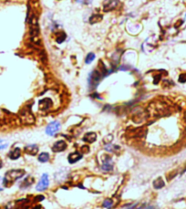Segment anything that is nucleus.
<instances>
[{
  "mask_svg": "<svg viewBox=\"0 0 186 209\" xmlns=\"http://www.w3.org/2000/svg\"><path fill=\"white\" fill-rule=\"evenodd\" d=\"M82 158V154L79 152H72L68 155V162L70 164H75Z\"/></svg>",
  "mask_w": 186,
  "mask_h": 209,
  "instance_id": "423d86ee",
  "label": "nucleus"
},
{
  "mask_svg": "<svg viewBox=\"0 0 186 209\" xmlns=\"http://www.w3.org/2000/svg\"><path fill=\"white\" fill-rule=\"evenodd\" d=\"M119 1L118 0H105L104 1V10L105 11H110L114 9L117 5H118Z\"/></svg>",
  "mask_w": 186,
  "mask_h": 209,
  "instance_id": "20e7f679",
  "label": "nucleus"
},
{
  "mask_svg": "<svg viewBox=\"0 0 186 209\" xmlns=\"http://www.w3.org/2000/svg\"><path fill=\"white\" fill-rule=\"evenodd\" d=\"M49 184V180H48V176L47 173H44V175L42 176L39 183L38 184V185H36V190L38 191H44L48 188Z\"/></svg>",
  "mask_w": 186,
  "mask_h": 209,
  "instance_id": "7ed1b4c3",
  "label": "nucleus"
},
{
  "mask_svg": "<svg viewBox=\"0 0 186 209\" xmlns=\"http://www.w3.org/2000/svg\"><path fill=\"white\" fill-rule=\"evenodd\" d=\"M25 172L23 170H12L9 171L7 176L5 177V181H8V182H14L17 179H19L20 177H22L24 176Z\"/></svg>",
  "mask_w": 186,
  "mask_h": 209,
  "instance_id": "f257e3e1",
  "label": "nucleus"
},
{
  "mask_svg": "<svg viewBox=\"0 0 186 209\" xmlns=\"http://www.w3.org/2000/svg\"><path fill=\"white\" fill-rule=\"evenodd\" d=\"M112 165H113V164H112V161L110 160V158H108L106 161H104L103 165H102L101 168H102L104 171H110L111 169L113 168Z\"/></svg>",
  "mask_w": 186,
  "mask_h": 209,
  "instance_id": "6e6552de",
  "label": "nucleus"
},
{
  "mask_svg": "<svg viewBox=\"0 0 186 209\" xmlns=\"http://www.w3.org/2000/svg\"><path fill=\"white\" fill-rule=\"evenodd\" d=\"M77 2L80 4H84V5H89L92 2V0H77Z\"/></svg>",
  "mask_w": 186,
  "mask_h": 209,
  "instance_id": "2eb2a0df",
  "label": "nucleus"
},
{
  "mask_svg": "<svg viewBox=\"0 0 186 209\" xmlns=\"http://www.w3.org/2000/svg\"><path fill=\"white\" fill-rule=\"evenodd\" d=\"M97 139V136H96V133L94 132H89L85 135L84 137V141L88 142V143H93L95 142Z\"/></svg>",
  "mask_w": 186,
  "mask_h": 209,
  "instance_id": "0eeeda50",
  "label": "nucleus"
},
{
  "mask_svg": "<svg viewBox=\"0 0 186 209\" xmlns=\"http://www.w3.org/2000/svg\"><path fill=\"white\" fill-rule=\"evenodd\" d=\"M103 205H104V207H108V208L111 207V205H112V203H111V200H109V199L105 200V202H104Z\"/></svg>",
  "mask_w": 186,
  "mask_h": 209,
  "instance_id": "4468645a",
  "label": "nucleus"
},
{
  "mask_svg": "<svg viewBox=\"0 0 186 209\" xmlns=\"http://www.w3.org/2000/svg\"><path fill=\"white\" fill-rule=\"evenodd\" d=\"M38 150H39V148L36 144H30V145L26 147L27 152L29 153V154H32V155H34V154H36V152H38Z\"/></svg>",
  "mask_w": 186,
  "mask_h": 209,
  "instance_id": "1a4fd4ad",
  "label": "nucleus"
},
{
  "mask_svg": "<svg viewBox=\"0 0 186 209\" xmlns=\"http://www.w3.org/2000/svg\"><path fill=\"white\" fill-rule=\"evenodd\" d=\"M5 183H6L5 179H3V178H1V177H0V190H2V189H3Z\"/></svg>",
  "mask_w": 186,
  "mask_h": 209,
  "instance_id": "dca6fc26",
  "label": "nucleus"
},
{
  "mask_svg": "<svg viewBox=\"0 0 186 209\" xmlns=\"http://www.w3.org/2000/svg\"><path fill=\"white\" fill-rule=\"evenodd\" d=\"M163 186H164V182L162 181L161 178H158L157 180H155L153 182V187L156 189H161Z\"/></svg>",
  "mask_w": 186,
  "mask_h": 209,
  "instance_id": "f8f14e48",
  "label": "nucleus"
},
{
  "mask_svg": "<svg viewBox=\"0 0 186 209\" xmlns=\"http://www.w3.org/2000/svg\"><path fill=\"white\" fill-rule=\"evenodd\" d=\"M49 160V154L48 152H42L39 156V161L41 163H47Z\"/></svg>",
  "mask_w": 186,
  "mask_h": 209,
  "instance_id": "9b49d317",
  "label": "nucleus"
},
{
  "mask_svg": "<svg viewBox=\"0 0 186 209\" xmlns=\"http://www.w3.org/2000/svg\"><path fill=\"white\" fill-rule=\"evenodd\" d=\"M66 148H67L66 143H65L64 141H59V142H57V143H56V144L53 145L52 150H53V152H60L64 151Z\"/></svg>",
  "mask_w": 186,
  "mask_h": 209,
  "instance_id": "39448f33",
  "label": "nucleus"
},
{
  "mask_svg": "<svg viewBox=\"0 0 186 209\" xmlns=\"http://www.w3.org/2000/svg\"><path fill=\"white\" fill-rule=\"evenodd\" d=\"M60 128V123L59 121H52L51 123H49L47 128H46V133L48 135H54L56 134Z\"/></svg>",
  "mask_w": 186,
  "mask_h": 209,
  "instance_id": "f03ea898",
  "label": "nucleus"
},
{
  "mask_svg": "<svg viewBox=\"0 0 186 209\" xmlns=\"http://www.w3.org/2000/svg\"><path fill=\"white\" fill-rule=\"evenodd\" d=\"M9 156H10V158L13 159V160L17 159V158L20 156V149H19V148H16L14 151H12V152L9 153Z\"/></svg>",
  "mask_w": 186,
  "mask_h": 209,
  "instance_id": "9d476101",
  "label": "nucleus"
},
{
  "mask_svg": "<svg viewBox=\"0 0 186 209\" xmlns=\"http://www.w3.org/2000/svg\"><path fill=\"white\" fill-rule=\"evenodd\" d=\"M95 59V54L94 53H89L86 57V60H85V62L87 64H89L90 62H92L93 60H94Z\"/></svg>",
  "mask_w": 186,
  "mask_h": 209,
  "instance_id": "ddd939ff",
  "label": "nucleus"
}]
</instances>
